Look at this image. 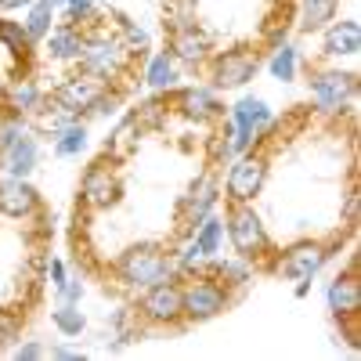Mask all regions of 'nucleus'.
I'll use <instances>...</instances> for the list:
<instances>
[{
	"label": "nucleus",
	"instance_id": "c9c22d12",
	"mask_svg": "<svg viewBox=\"0 0 361 361\" xmlns=\"http://www.w3.org/2000/svg\"><path fill=\"white\" fill-rule=\"evenodd\" d=\"M54 293H58V304H80L83 293H87V286H83V279H66Z\"/></svg>",
	"mask_w": 361,
	"mask_h": 361
},
{
	"label": "nucleus",
	"instance_id": "c85d7f7f",
	"mask_svg": "<svg viewBox=\"0 0 361 361\" xmlns=\"http://www.w3.org/2000/svg\"><path fill=\"white\" fill-rule=\"evenodd\" d=\"M130 116L137 119L141 130H163L166 119H170V102H166V94H152V98L137 102L130 109Z\"/></svg>",
	"mask_w": 361,
	"mask_h": 361
},
{
	"label": "nucleus",
	"instance_id": "2eb2a0df",
	"mask_svg": "<svg viewBox=\"0 0 361 361\" xmlns=\"http://www.w3.org/2000/svg\"><path fill=\"white\" fill-rule=\"evenodd\" d=\"M40 192L29 185V177H4L0 180V217H15V221H29L33 214H40Z\"/></svg>",
	"mask_w": 361,
	"mask_h": 361
},
{
	"label": "nucleus",
	"instance_id": "aec40b11",
	"mask_svg": "<svg viewBox=\"0 0 361 361\" xmlns=\"http://www.w3.org/2000/svg\"><path fill=\"white\" fill-rule=\"evenodd\" d=\"M47 98V90L37 83V80H29V76H18V80H8L4 83V94H0V102H4V112H15L22 119H33V112L44 105Z\"/></svg>",
	"mask_w": 361,
	"mask_h": 361
},
{
	"label": "nucleus",
	"instance_id": "ea45409f",
	"mask_svg": "<svg viewBox=\"0 0 361 361\" xmlns=\"http://www.w3.org/2000/svg\"><path fill=\"white\" fill-rule=\"evenodd\" d=\"M29 4H33V0H0V11H4V15H15V11H25Z\"/></svg>",
	"mask_w": 361,
	"mask_h": 361
},
{
	"label": "nucleus",
	"instance_id": "6e6552de",
	"mask_svg": "<svg viewBox=\"0 0 361 361\" xmlns=\"http://www.w3.org/2000/svg\"><path fill=\"white\" fill-rule=\"evenodd\" d=\"M267 185V156L250 148V152L235 156L228 163V177H224V199L228 202H253Z\"/></svg>",
	"mask_w": 361,
	"mask_h": 361
},
{
	"label": "nucleus",
	"instance_id": "473e14b6",
	"mask_svg": "<svg viewBox=\"0 0 361 361\" xmlns=\"http://www.w3.org/2000/svg\"><path fill=\"white\" fill-rule=\"evenodd\" d=\"M62 11H66V22L69 25H90V18H98L102 8H98V0H62Z\"/></svg>",
	"mask_w": 361,
	"mask_h": 361
},
{
	"label": "nucleus",
	"instance_id": "7c9ffc66",
	"mask_svg": "<svg viewBox=\"0 0 361 361\" xmlns=\"http://www.w3.org/2000/svg\"><path fill=\"white\" fill-rule=\"evenodd\" d=\"M137 134H141L137 119H134V116L127 112V116H123V119H119V123H116L112 137L105 141V152H109V156H116V159H119V156H127L130 148L137 145Z\"/></svg>",
	"mask_w": 361,
	"mask_h": 361
},
{
	"label": "nucleus",
	"instance_id": "a19ab883",
	"mask_svg": "<svg viewBox=\"0 0 361 361\" xmlns=\"http://www.w3.org/2000/svg\"><path fill=\"white\" fill-rule=\"evenodd\" d=\"M275 4H282V8H293V4H296V0H275Z\"/></svg>",
	"mask_w": 361,
	"mask_h": 361
},
{
	"label": "nucleus",
	"instance_id": "79ce46f5",
	"mask_svg": "<svg viewBox=\"0 0 361 361\" xmlns=\"http://www.w3.org/2000/svg\"><path fill=\"white\" fill-rule=\"evenodd\" d=\"M51 4H54V8H62V0H51Z\"/></svg>",
	"mask_w": 361,
	"mask_h": 361
},
{
	"label": "nucleus",
	"instance_id": "1a4fd4ad",
	"mask_svg": "<svg viewBox=\"0 0 361 361\" xmlns=\"http://www.w3.org/2000/svg\"><path fill=\"white\" fill-rule=\"evenodd\" d=\"M180 300H185V322H209L224 314L235 296L209 275H195L180 286Z\"/></svg>",
	"mask_w": 361,
	"mask_h": 361
},
{
	"label": "nucleus",
	"instance_id": "5701e85b",
	"mask_svg": "<svg viewBox=\"0 0 361 361\" xmlns=\"http://www.w3.org/2000/svg\"><path fill=\"white\" fill-rule=\"evenodd\" d=\"M340 15V0H296V29L300 33H322Z\"/></svg>",
	"mask_w": 361,
	"mask_h": 361
},
{
	"label": "nucleus",
	"instance_id": "ddd939ff",
	"mask_svg": "<svg viewBox=\"0 0 361 361\" xmlns=\"http://www.w3.org/2000/svg\"><path fill=\"white\" fill-rule=\"evenodd\" d=\"M109 83H102V80H94V76H87V73H73V76H66L62 83H54L51 87V102L54 105H62V109H69V112H76L80 119L90 112V105L98 102V94L105 90Z\"/></svg>",
	"mask_w": 361,
	"mask_h": 361
},
{
	"label": "nucleus",
	"instance_id": "dca6fc26",
	"mask_svg": "<svg viewBox=\"0 0 361 361\" xmlns=\"http://www.w3.org/2000/svg\"><path fill=\"white\" fill-rule=\"evenodd\" d=\"M40 44H44L47 62L76 66L80 54H83V44H87V29H83V25H69V22H54L51 33H47Z\"/></svg>",
	"mask_w": 361,
	"mask_h": 361
},
{
	"label": "nucleus",
	"instance_id": "b1692460",
	"mask_svg": "<svg viewBox=\"0 0 361 361\" xmlns=\"http://www.w3.org/2000/svg\"><path fill=\"white\" fill-rule=\"evenodd\" d=\"M90 145V127L87 119H73L69 127H62L58 134H51V152L58 159H80Z\"/></svg>",
	"mask_w": 361,
	"mask_h": 361
},
{
	"label": "nucleus",
	"instance_id": "9b49d317",
	"mask_svg": "<svg viewBox=\"0 0 361 361\" xmlns=\"http://www.w3.org/2000/svg\"><path fill=\"white\" fill-rule=\"evenodd\" d=\"M137 318L152 322V325H180L185 322V300H180V279H166V282H156L141 289V300H137Z\"/></svg>",
	"mask_w": 361,
	"mask_h": 361
},
{
	"label": "nucleus",
	"instance_id": "e433bc0d",
	"mask_svg": "<svg viewBox=\"0 0 361 361\" xmlns=\"http://www.w3.org/2000/svg\"><path fill=\"white\" fill-rule=\"evenodd\" d=\"M11 357H18V361H37V357H47V347H44L40 340H25V343L11 347Z\"/></svg>",
	"mask_w": 361,
	"mask_h": 361
},
{
	"label": "nucleus",
	"instance_id": "4be33fe9",
	"mask_svg": "<svg viewBox=\"0 0 361 361\" xmlns=\"http://www.w3.org/2000/svg\"><path fill=\"white\" fill-rule=\"evenodd\" d=\"M325 300H329V311H333L336 318L361 311V282H357V264L347 271V275H336L333 282H329Z\"/></svg>",
	"mask_w": 361,
	"mask_h": 361
},
{
	"label": "nucleus",
	"instance_id": "f03ea898",
	"mask_svg": "<svg viewBox=\"0 0 361 361\" xmlns=\"http://www.w3.org/2000/svg\"><path fill=\"white\" fill-rule=\"evenodd\" d=\"M116 271V282L130 289V293H141L156 282H166V279H177V267H173V250L163 246V243H137L130 250H123L112 264Z\"/></svg>",
	"mask_w": 361,
	"mask_h": 361
},
{
	"label": "nucleus",
	"instance_id": "c756f323",
	"mask_svg": "<svg viewBox=\"0 0 361 361\" xmlns=\"http://www.w3.org/2000/svg\"><path fill=\"white\" fill-rule=\"evenodd\" d=\"M267 73L275 76L279 83H293V80H296V73H300V51H296L289 40H282L279 47H271Z\"/></svg>",
	"mask_w": 361,
	"mask_h": 361
},
{
	"label": "nucleus",
	"instance_id": "f3484780",
	"mask_svg": "<svg viewBox=\"0 0 361 361\" xmlns=\"http://www.w3.org/2000/svg\"><path fill=\"white\" fill-rule=\"evenodd\" d=\"M37 166H40V134L25 127L4 152H0V170H8V177H29Z\"/></svg>",
	"mask_w": 361,
	"mask_h": 361
},
{
	"label": "nucleus",
	"instance_id": "393cba45",
	"mask_svg": "<svg viewBox=\"0 0 361 361\" xmlns=\"http://www.w3.org/2000/svg\"><path fill=\"white\" fill-rule=\"evenodd\" d=\"M0 47H4L15 62H29L33 58V40L25 37V25L15 15H0Z\"/></svg>",
	"mask_w": 361,
	"mask_h": 361
},
{
	"label": "nucleus",
	"instance_id": "20e7f679",
	"mask_svg": "<svg viewBox=\"0 0 361 361\" xmlns=\"http://www.w3.org/2000/svg\"><path fill=\"white\" fill-rule=\"evenodd\" d=\"M264 66V58L260 51L253 47H231V51H214L206 58V76H209V87L214 90H238V87H246L257 80Z\"/></svg>",
	"mask_w": 361,
	"mask_h": 361
},
{
	"label": "nucleus",
	"instance_id": "412c9836",
	"mask_svg": "<svg viewBox=\"0 0 361 361\" xmlns=\"http://www.w3.org/2000/svg\"><path fill=\"white\" fill-rule=\"evenodd\" d=\"M145 87L152 90V94H170L173 87H180V66L173 62L170 51H152L145 62V73H141Z\"/></svg>",
	"mask_w": 361,
	"mask_h": 361
},
{
	"label": "nucleus",
	"instance_id": "6ab92c4d",
	"mask_svg": "<svg viewBox=\"0 0 361 361\" xmlns=\"http://www.w3.org/2000/svg\"><path fill=\"white\" fill-rule=\"evenodd\" d=\"M202 275H209L214 282H221V286L235 296V293L250 289V282H253V275H257V267H253L250 260H243V257H209Z\"/></svg>",
	"mask_w": 361,
	"mask_h": 361
},
{
	"label": "nucleus",
	"instance_id": "7ed1b4c3",
	"mask_svg": "<svg viewBox=\"0 0 361 361\" xmlns=\"http://www.w3.org/2000/svg\"><path fill=\"white\" fill-rule=\"evenodd\" d=\"M76 66H80V73L112 87L119 76H127L130 54L116 40V33H109L105 25H94V29H87V44H83V54H80Z\"/></svg>",
	"mask_w": 361,
	"mask_h": 361
},
{
	"label": "nucleus",
	"instance_id": "cd10ccee",
	"mask_svg": "<svg viewBox=\"0 0 361 361\" xmlns=\"http://www.w3.org/2000/svg\"><path fill=\"white\" fill-rule=\"evenodd\" d=\"M58 22V8L51 4V0H33V4L25 8V15H22V25H25V37L33 40V44H40L47 33H51V25Z\"/></svg>",
	"mask_w": 361,
	"mask_h": 361
},
{
	"label": "nucleus",
	"instance_id": "f704fd0d",
	"mask_svg": "<svg viewBox=\"0 0 361 361\" xmlns=\"http://www.w3.org/2000/svg\"><path fill=\"white\" fill-rule=\"evenodd\" d=\"M22 130H25V119H22V116H15V112H0V152H4V148H8Z\"/></svg>",
	"mask_w": 361,
	"mask_h": 361
},
{
	"label": "nucleus",
	"instance_id": "2f4dec72",
	"mask_svg": "<svg viewBox=\"0 0 361 361\" xmlns=\"http://www.w3.org/2000/svg\"><path fill=\"white\" fill-rule=\"evenodd\" d=\"M51 325H54L66 340H76L83 329H87V314L80 311V304H58V307L51 311Z\"/></svg>",
	"mask_w": 361,
	"mask_h": 361
},
{
	"label": "nucleus",
	"instance_id": "0eeeda50",
	"mask_svg": "<svg viewBox=\"0 0 361 361\" xmlns=\"http://www.w3.org/2000/svg\"><path fill=\"white\" fill-rule=\"evenodd\" d=\"M170 112H177L180 119H188L195 127H209L224 119V102L221 90H214L209 83H188V87H173L170 90Z\"/></svg>",
	"mask_w": 361,
	"mask_h": 361
},
{
	"label": "nucleus",
	"instance_id": "a878e982",
	"mask_svg": "<svg viewBox=\"0 0 361 361\" xmlns=\"http://www.w3.org/2000/svg\"><path fill=\"white\" fill-rule=\"evenodd\" d=\"M192 243L202 250V257H206V260H209V257H221V250H224V217L217 214V209L195 224Z\"/></svg>",
	"mask_w": 361,
	"mask_h": 361
},
{
	"label": "nucleus",
	"instance_id": "9d476101",
	"mask_svg": "<svg viewBox=\"0 0 361 361\" xmlns=\"http://www.w3.org/2000/svg\"><path fill=\"white\" fill-rule=\"evenodd\" d=\"M329 257H333V246L329 243H311V238H304V243L289 246L286 253H275V260H271V271L289 282H311L318 271L329 264Z\"/></svg>",
	"mask_w": 361,
	"mask_h": 361
},
{
	"label": "nucleus",
	"instance_id": "4c0bfd02",
	"mask_svg": "<svg viewBox=\"0 0 361 361\" xmlns=\"http://www.w3.org/2000/svg\"><path fill=\"white\" fill-rule=\"evenodd\" d=\"M47 279H51V286L58 289V286L69 279V275H66V264H62V260H51V264H47Z\"/></svg>",
	"mask_w": 361,
	"mask_h": 361
},
{
	"label": "nucleus",
	"instance_id": "bb28decb",
	"mask_svg": "<svg viewBox=\"0 0 361 361\" xmlns=\"http://www.w3.org/2000/svg\"><path fill=\"white\" fill-rule=\"evenodd\" d=\"M109 15L116 18V40L123 44V51H127L130 58L152 51V37H148V29H145V25L130 22L127 15H119V11H109Z\"/></svg>",
	"mask_w": 361,
	"mask_h": 361
},
{
	"label": "nucleus",
	"instance_id": "58836bf2",
	"mask_svg": "<svg viewBox=\"0 0 361 361\" xmlns=\"http://www.w3.org/2000/svg\"><path fill=\"white\" fill-rule=\"evenodd\" d=\"M47 354H51V357H66V361H76V357H83V350H80V347H66V343L51 347Z\"/></svg>",
	"mask_w": 361,
	"mask_h": 361
},
{
	"label": "nucleus",
	"instance_id": "a211bd4d",
	"mask_svg": "<svg viewBox=\"0 0 361 361\" xmlns=\"http://www.w3.org/2000/svg\"><path fill=\"white\" fill-rule=\"evenodd\" d=\"M357 51H361L357 18H333L322 29V54L325 58H357Z\"/></svg>",
	"mask_w": 361,
	"mask_h": 361
},
{
	"label": "nucleus",
	"instance_id": "f257e3e1",
	"mask_svg": "<svg viewBox=\"0 0 361 361\" xmlns=\"http://www.w3.org/2000/svg\"><path fill=\"white\" fill-rule=\"evenodd\" d=\"M224 238L231 243L235 257L250 260L253 267L271 271L275 246H271V235H267L260 214L253 209V202H228V209H224Z\"/></svg>",
	"mask_w": 361,
	"mask_h": 361
},
{
	"label": "nucleus",
	"instance_id": "f8f14e48",
	"mask_svg": "<svg viewBox=\"0 0 361 361\" xmlns=\"http://www.w3.org/2000/svg\"><path fill=\"white\" fill-rule=\"evenodd\" d=\"M80 199L90 206V209H112L119 199H123V180L112 170V163L98 159L90 163L83 180H80Z\"/></svg>",
	"mask_w": 361,
	"mask_h": 361
},
{
	"label": "nucleus",
	"instance_id": "423d86ee",
	"mask_svg": "<svg viewBox=\"0 0 361 361\" xmlns=\"http://www.w3.org/2000/svg\"><path fill=\"white\" fill-rule=\"evenodd\" d=\"M221 180H217V170H202L195 180H192V188L180 195L177 202V235L180 238H188L195 231V224L202 217H209L214 209L221 206Z\"/></svg>",
	"mask_w": 361,
	"mask_h": 361
},
{
	"label": "nucleus",
	"instance_id": "72a5a7b5",
	"mask_svg": "<svg viewBox=\"0 0 361 361\" xmlns=\"http://www.w3.org/2000/svg\"><path fill=\"white\" fill-rule=\"evenodd\" d=\"M18 329H22V314L18 311H4L0 307V350L11 347L18 340Z\"/></svg>",
	"mask_w": 361,
	"mask_h": 361
},
{
	"label": "nucleus",
	"instance_id": "39448f33",
	"mask_svg": "<svg viewBox=\"0 0 361 361\" xmlns=\"http://www.w3.org/2000/svg\"><path fill=\"white\" fill-rule=\"evenodd\" d=\"M307 94H311L314 112L336 116L347 105H354V98H357V73H347V69H336V66L333 69H311Z\"/></svg>",
	"mask_w": 361,
	"mask_h": 361
},
{
	"label": "nucleus",
	"instance_id": "4468645a",
	"mask_svg": "<svg viewBox=\"0 0 361 361\" xmlns=\"http://www.w3.org/2000/svg\"><path fill=\"white\" fill-rule=\"evenodd\" d=\"M170 54H173L177 66L202 69L206 58L214 54V37H209L199 22L180 25V29H170Z\"/></svg>",
	"mask_w": 361,
	"mask_h": 361
}]
</instances>
